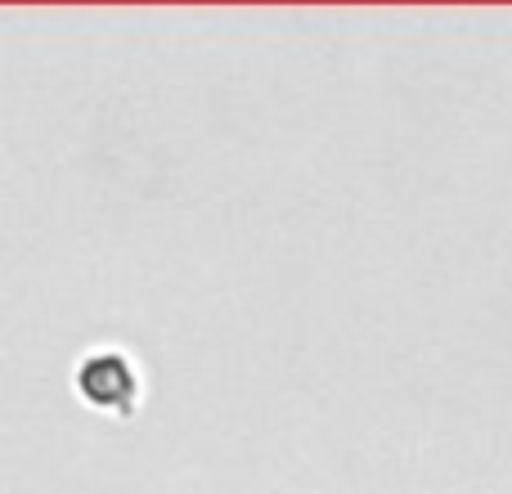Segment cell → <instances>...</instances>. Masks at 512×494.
<instances>
[{"mask_svg":"<svg viewBox=\"0 0 512 494\" xmlns=\"http://www.w3.org/2000/svg\"><path fill=\"white\" fill-rule=\"evenodd\" d=\"M77 391L90 409L104 414H131L140 400V373L122 351H95L81 360L77 369Z\"/></svg>","mask_w":512,"mask_h":494,"instance_id":"1","label":"cell"}]
</instances>
